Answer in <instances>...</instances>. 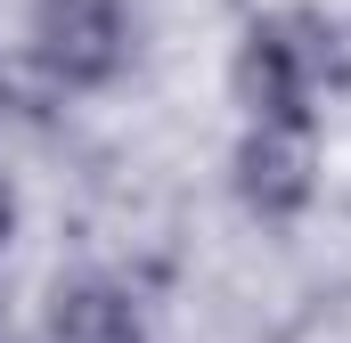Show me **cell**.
I'll return each instance as SVG.
<instances>
[{"mask_svg":"<svg viewBox=\"0 0 351 343\" xmlns=\"http://www.w3.org/2000/svg\"><path fill=\"white\" fill-rule=\"evenodd\" d=\"M335 82H343V33H335V16H319V8H269V16H254L237 33L229 90H237L245 123L311 131L319 98Z\"/></svg>","mask_w":351,"mask_h":343,"instance_id":"1","label":"cell"},{"mask_svg":"<svg viewBox=\"0 0 351 343\" xmlns=\"http://www.w3.org/2000/svg\"><path fill=\"white\" fill-rule=\"evenodd\" d=\"M25 58L49 90H106L131 66V16L123 0H33Z\"/></svg>","mask_w":351,"mask_h":343,"instance_id":"2","label":"cell"},{"mask_svg":"<svg viewBox=\"0 0 351 343\" xmlns=\"http://www.w3.org/2000/svg\"><path fill=\"white\" fill-rule=\"evenodd\" d=\"M229 188H237V204H245L254 221H269V229L302 221L311 196H319V147H311V131L245 123V139H237V156H229Z\"/></svg>","mask_w":351,"mask_h":343,"instance_id":"3","label":"cell"},{"mask_svg":"<svg viewBox=\"0 0 351 343\" xmlns=\"http://www.w3.org/2000/svg\"><path fill=\"white\" fill-rule=\"evenodd\" d=\"M49 343H156V335H147V311L131 286L82 270V278H58V294H49Z\"/></svg>","mask_w":351,"mask_h":343,"instance_id":"4","label":"cell"},{"mask_svg":"<svg viewBox=\"0 0 351 343\" xmlns=\"http://www.w3.org/2000/svg\"><path fill=\"white\" fill-rule=\"evenodd\" d=\"M8 229H16V204H8V188H0V246H8Z\"/></svg>","mask_w":351,"mask_h":343,"instance_id":"5","label":"cell"}]
</instances>
